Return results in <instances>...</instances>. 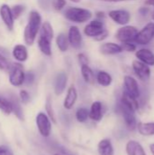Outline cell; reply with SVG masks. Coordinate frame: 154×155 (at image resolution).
I'll return each mask as SVG.
<instances>
[{"label": "cell", "mask_w": 154, "mask_h": 155, "mask_svg": "<svg viewBox=\"0 0 154 155\" xmlns=\"http://www.w3.org/2000/svg\"><path fill=\"white\" fill-rule=\"evenodd\" d=\"M138 11H139V14L142 15H143V16H146V15L150 13L149 7H146V6H142V7H140Z\"/></svg>", "instance_id": "42"}, {"label": "cell", "mask_w": 154, "mask_h": 155, "mask_svg": "<svg viewBox=\"0 0 154 155\" xmlns=\"http://www.w3.org/2000/svg\"><path fill=\"white\" fill-rule=\"evenodd\" d=\"M0 155H14L13 152L6 146H0Z\"/></svg>", "instance_id": "40"}, {"label": "cell", "mask_w": 154, "mask_h": 155, "mask_svg": "<svg viewBox=\"0 0 154 155\" xmlns=\"http://www.w3.org/2000/svg\"><path fill=\"white\" fill-rule=\"evenodd\" d=\"M145 4L148 5L154 6V0H146V1H145Z\"/></svg>", "instance_id": "45"}, {"label": "cell", "mask_w": 154, "mask_h": 155, "mask_svg": "<svg viewBox=\"0 0 154 155\" xmlns=\"http://www.w3.org/2000/svg\"><path fill=\"white\" fill-rule=\"evenodd\" d=\"M95 15H96V18L99 19V20H103V19L105 18V14H104V12H102V11L97 12Z\"/></svg>", "instance_id": "43"}, {"label": "cell", "mask_w": 154, "mask_h": 155, "mask_svg": "<svg viewBox=\"0 0 154 155\" xmlns=\"http://www.w3.org/2000/svg\"><path fill=\"white\" fill-rule=\"evenodd\" d=\"M126 153L128 155H146L143 147L136 141H129L127 143Z\"/></svg>", "instance_id": "22"}, {"label": "cell", "mask_w": 154, "mask_h": 155, "mask_svg": "<svg viewBox=\"0 0 154 155\" xmlns=\"http://www.w3.org/2000/svg\"><path fill=\"white\" fill-rule=\"evenodd\" d=\"M37 45L43 54H44L45 56L52 55V42L51 41L39 36L37 40Z\"/></svg>", "instance_id": "25"}, {"label": "cell", "mask_w": 154, "mask_h": 155, "mask_svg": "<svg viewBox=\"0 0 154 155\" xmlns=\"http://www.w3.org/2000/svg\"><path fill=\"white\" fill-rule=\"evenodd\" d=\"M105 30H106V28H105L103 21L96 18L94 20L90 21V23H88L84 26V33L88 37L95 38L98 35H100L102 33H103Z\"/></svg>", "instance_id": "6"}, {"label": "cell", "mask_w": 154, "mask_h": 155, "mask_svg": "<svg viewBox=\"0 0 154 155\" xmlns=\"http://www.w3.org/2000/svg\"><path fill=\"white\" fill-rule=\"evenodd\" d=\"M34 82V74L33 72H27V73H25L24 84L31 85Z\"/></svg>", "instance_id": "38"}, {"label": "cell", "mask_w": 154, "mask_h": 155, "mask_svg": "<svg viewBox=\"0 0 154 155\" xmlns=\"http://www.w3.org/2000/svg\"><path fill=\"white\" fill-rule=\"evenodd\" d=\"M98 153L100 155H113L114 150L109 139H103L98 143Z\"/></svg>", "instance_id": "23"}, {"label": "cell", "mask_w": 154, "mask_h": 155, "mask_svg": "<svg viewBox=\"0 0 154 155\" xmlns=\"http://www.w3.org/2000/svg\"><path fill=\"white\" fill-rule=\"evenodd\" d=\"M54 155H63V154H61V153H56V154H54Z\"/></svg>", "instance_id": "49"}, {"label": "cell", "mask_w": 154, "mask_h": 155, "mask_svg": "<svg viewBox=\"0 0 154 155\" xmlns=\"http://www.w3.org/2000/svg\"><path fill=\"white\" fill-rule=\"evenodd\" d=\"M123 84H124V92L127 93L129 95L133 96V98H139L141 95L140 87L135 80L131 75H125L123 78Z\"/></svg>", "instance_id": "10"}, {"label": "cell", "mask_w": 154, "mask_h": 155, "mask_svg": "<svg viewBox=\"0 0 154 155\" xmlns=\"http://www.w3.org/2000/svg\"><path fill=\"white\" fill-rule=\"evenodd\" d=\"M100 1L108 2V3H118V2H123V1H126V0H100Z\"/></svg>", "instance_id": "44"}, {"label": "cell", "mask_w": 154, "mask_h": 155, "mask_svg": "<svg viewBox=\"0 0 154 155\" xmlns=\"http://www.w3.org/2000/svg\"><path fill=\"white\" fill-rule=\"evenodd\" d=\"M45 111L47 113V116L49 117V119L54 124H55L56 123V118H55V115H54V113L53 104H52V100H51V97L50 96L47 97L46 102H45Z\"/></svg>", "instance_id": "31"}, {"label": "cell", "mask_w": 154, "mask_h": 155, "mask_svg": "<svg viewBox=\"0 0 154 155\" xmlns=\"http://www.w3.org/2000/svg\"><path fill=\"white\" fill-rule=\"evenodd\" d=\"M75 117H76V120L79 123H85L89 118V111H88V109H86L84 107L79 108L76 111Z\"/></svg>", "instance_id": "30"}, {"label": "cell", "mask_w": 154, "mask_h": 155, "mask_svg": "<svg viewBox=\"0 0 154 155\" xmlns=\"http://www.w3.org/2000/svg\"><path fill=\"white\" fill-rule=\"evenodd\" d=\"M123 51H127V52H134L136 50V45L133 42H124L122 43L121 45Z\"/></svg>", "instance_id": "35"}, {"label": "cell", "mask_w": 154, "mask_h": 155, "mask_svg": "<svg viewBox=\"0 0 154 155\" xmlns=\"http://www.w3.org/2000/svg\"><path fill=\"white\" fill-rule=\"evenodd\" d=\"M81 74L85 83L87 84H93L95 80L94 73L89 64H83L81 65Z\"/></svg>", "instance_id": "28"}, {"label": "cell", "mask_w": 154, "mask_h": 155, "mask_svg": "<svg viewBox=\"0 0 154 155\" xmlns=\"http://www.w3.org/2000/svg\"><path fill=\"white\" fill-rule=\"evenodd\" d=\"M39 36L43 37L44 39H47L51 42L53 41L54 33V29H53V26L50 22L44 21L42 23L41 28L39 30Z\"/></svg>", "instance_id": "21"}, {"label": "cell", "mask_w": 154, "mask_h": 155, "mask_svg": "<svg viewBox=\"0 0 154 155\" xmlns=\"http://www.w3.org/2000/svg\"><path fill=\"white\" fill-rule=\"evenodd\" d=\"M126 1H127V0H126Z\"/></svg>", "instance_id": "50"}, {"label": "cell", "mask_w": 154, "mask_h": 155, "mask_svg": "<svg viewBox=\"0 0 154 155\" xmlns=\"http://www.w3.org/2000/svg\"><path fill=\"white\" fill-rule=\"evenodd\" d=\"M78 98V94H77V90L74 85H71L66 93L65 98L64 100V107L66 110H71L74 105L75 104L76 101Z\"/></svg>", "instance_id": "18"}, {"label": "cell", "mask_w": 154, "mask_h": 155, "mask_svg": "<svg viewBox=\"0 0 154 155\" xmlns=\"http://www.w3.org/2000/svg\"><path fill=\"white\" fill-rule=\"evenodd\" d=\"M132 67L135 74L143 82H146L151 77V69L149 65L142 63L139 60H134L132 64Z\"/></svg>", "instance_id": "12"}, {"label": "cell", "mask_w": 154, "mask_h": 155, "mask_svg": "<svg viewBox=\"0 0 154 155\" xmlns=\"http://www.w3.org/2000/svg\"><path fill=\"white\" fill-rule=\"evenodd\" d=\"M135 55L138 58V60L141 61L142 63L150 66H154V54L150 49L148 48L140 49L135 53Z\"/></svg>", "instance_id": "17"}, {"label": "cell", "mask_w": 154, "mask_h": 155, "mask_svg": "<svg viewBox=\"0 0 154 155\" xmlns=\"http://www.w3.org/2000/svg\"><path fill=\"white\" fill-rule=\"evenodd\" d=\"M35 124H36V126L40 134L43 137L47 138L50 136L51 132H52V123L46 114L40 112L36 115Z\"/></svg>", "instance_id": "5"}, {"label": "cell", "mask_w": 154, "mask_h": 155, "mask_svg": "<svg viewBox=\"0 0 154 155\" xmlns=\"http://www.w3.org/2000/svg\"><path fill=\"white\" fill-rule=\"evenodd\" d=\"M0 110L5 114H8V115L12 113V108L9 100L5 99L3 96H0Z\"/></svg>", "instance_id": "32"}, {"label": "cell", "mask_w": 154, "mask_h": 155, "mask_svg": "<svg viewBox=\"0 0 154 155\" xmlns=\"http://www.w3.org/2000/svg\"><path fill=\"white\" fill-rule=\"evenodd\" d=\"M19 98H20L21 103L25 104L30 101V94L26 90H21L19 92Z\"/></svg>", "instance_id": "37"}, {"label": "cell", "mask_w": 154, "mask_h": 155, "mask_svg": "<svg viewBox=\"0 0 154 155\" xmlns=\"http://www.w3.org/2000/svg\"><path fill=\"white\" fill-rule=\"evenodd\" d=\"M77 58H78V62H79L80 65H83V64H89V59H88V57L85 55V54H84V53H79L78 55H77Z\"/></svg>", "instance_id": "39"}, {"label": "cell", "mask_w": 154, "mask_h": 155, "mask_svg": "<svg viewBox=\"0 0 154 155\" xmlns=\"http://www.w3.org/2000/svg\"><path fill=\"white\" fill-rule=\"evenodd\" d=\"M71 2H73V3H79V2H81V0H70Z\"/></svg>", "instance_id": "47"}, {"label": "cell", "mask_w": 154, "mask_h": 155, "mask_svg": "<svg viewBox=\"0 0 154 155\" xmlns=\"http://www.w3.org/2000/svg\"><path fill=\"white\" fill-rule=\"evenodd\" d=\"M12 55L17 63H24L28 59V50L25 45L18 44L13 47Z\"/></svg>", "instance_id": "15"}, {"label": "cell", "mask_w": 154, "mask_h": 155, "mask_svg": "<svg viewBox=\"0 0 154 155\" xmlns=\"http://www.w3.org/2000/svg\"><path fill=\"white\" fill-rule=\"evenodd\" d=\"M55 44H56V46L59 49V51H61L63 53L68 51L70 45H69L67 35H65L64 33L59 34L55 38Z\"/></svg>", "instance_id": "27"}, {"label": "cell", "mask_w": 154, "mask_h": 155, "mask_svg": "<svg viewBox=\"0 0 154 155\" xmlns=\"http://www.w3.org/2000/svg\"><path fill=\"white\" fill-rule=\"evenodd\" d=\"M154 38V23H148L141 31H138L136 36L133 39V43L141 45H146L150 44Z\"/></svg>", "instance_id": "4"}, {"label": "cell", "mask_w": 154, "mask_h": 155, "mask_svg": "<svg viewBox=\"0 0 154 155\" xmlns=\"http://www.w3.org/2000/svg\"><path fill=\"white\" fill-rule=\"evenodd\" d=\"M108 35H109V33H108V31H107V29L103 32V33H102L100 35H98L97 37H95V38H93L95 41H97V42H102V41H103V40H105L107 37H108Z\"/></svg>", "instance_id": "41"}, {"label": "cell", "mask_w": 154, "mask_h": 155, "mask_svg": "<svg viewBox=\"0 0 154 155\" xmlns=\"http://www.w3.org/2000/svg\"><path fill=\"white\" fill-rule=\"evenodd\" d=\"M42 16L39 12L33 10L28 16L27 24L24 30V40L27 45H33L37 38L42 25Z\"/></svg>", "instance_id": "1"}, {"label": "cell", "mask_w": 154, "mask_h": 155, "mask_svg": "<svg viewBox=\"0 0 154 155\" xmlns=\"http://www.w3.org/2000/svg\"><path fill=\"white\" fill-rule=\"evenodd\" d=\"M118 110L122 114L128 130L134 131L137 128V123H136V117H135L134 112L125 107L121 102L118 104Z\"/></svg>", "instance_id": "8"}, {"label": "cell", "mask_w": 154, "mask_h": 155, "mask_svg": "<svg viewBox=\"0 0 154 155\" xmlns=\"http://www.w3.org/2000/svg\"><path fill=\"white\" fill-rule=\"evenodd\" d=\"M64 17L73 23L83 24L90 21L93 18V12L87 8L78 7V6H70L68 7L64 13Z\"/></svg>", "instance_id": "2"}, {"label": "cell", "mask_w": 154, "mask_h": 155, "mask_svg": "<svg viewBox=\"0 0 154 155\" xmlns=\"http://www.w3.org/2000/svg\"><path fill=\"white\" fill-rule=\"evenodd\" d=\"M67 81H68V77L64 72H60L57 74L54 80V93L56 95H60L65 91Z\"/></svg>", "instance_id": "16"}, {"label": "cell", "mask_w": 154, "mask_h": 155, "mask_svg": "<svg viewBox=\"0 0 154 155\" xmlns=\"http://www.w3.org/2000/svg\"><path fill=\"white\" fill-rule=\"evenodd\" d=\"M8 73V80L11 85L15 87H19L24 84L25 73L21 63H15L10 65Z\"/></svg>", "instance_id": "3"}, {"label": "cell", "mask_w": 154, "mask_h": 155, "mask_svg": "<svg viewBox=\"0 0 154 155\" xmlns=\"http://www.w3.org/2000/svg\"><path fill=\"white\" fill-rule=\"evenodd\" d=\"M137 128L142 135L144 136L154 135V123H140L137 125Z\"/></svg>", "instance_id": "29"}, {"label": "cell", "mask_w": 154, "mask_h": 155, "mask_svg": "<svg viewBox=\"0 0 154 155\" xmlns=\"http://www.w3.org/2000/svg\"><path fill=\"white\" fill-rule=\"evenodd\" d=\"M138 33V29L133 25H123L119 28L115 34V37L121 43L124 42H133L134 37Z\"/></svg>", "instance_id": "7"}, {"label": "cell", "mask_w": 154, "mask_h": 155, "mask_svg": "<svg viewBox=\"0 0 154 155\" xmlns=\"http://www.w3.org/2000/svg\"><path fill=\"white\" fill-rule=\"evenodd\" d=\"M96 81H97V83L101 86L107 87V86H110L112 84V83H113V77L106 71L101 70L96 74Z\"/></svg>", "instance_id": "26"}, {"label": "cell", "mask_w": 154, "mask_h": 155, "mask_svg": "<svg viewBox=\"0 0 154 155\" xmlns=\"http://www.w3.org/2000/svg\"><path fill=\"white\" fill-rule=\"evenodd\" d=\"M99 51L101 54H103L104 55H114V54H118L122 53L123 48H122L121 45L112 43V42H107V43H103L100 45Z\"/></svg>", "instance_id": "14"}, {"label": "cell", "mask_w": 154, "mask_h": 155, "mask_svg": "<svg viewBox=\"0 0 154 155\" xmlns=\"http://www.w3.org/2000/svg\"><path fill=\"white\" fill-rule=\"evenodd\" d=\"M121 103L125 107H127L128 109L132 110L134 113L139 109V103L137 102V99L136 98H133L131 95H129L124 91H123V95H122V98H121Z\"/></svg>", "instance_id": "20"}, {"label": "cell", "mask_w": 154, "mask_h": 155, "mask_svg": "<svg viewBox=\"0 0 154 155\" xmlns=\"http://www.w3.org/2000/svg\"><path fill=\"white\" fill-rule=\"evenodd\" d=\"M10 67L9 62L7 61V59L5 58V56H4L2 54H0V70L1 71H8Z\"/></svg>", "instance_id": "36"}, {"label": "cell", "mask_w": 154, "mask_h": 155, "mask_svg": "<svg viewBox=\"0 0 154 155\" xmlns=\"http://www.w3.org/2000/svg\"><path fill=\"white\" fill-rule=\"evenodd\" d=\"M51 5L55 11H62L66 5V0H51Z\"/></svg>", "instance_id": "34"}, {"label": "cell", "mask_w": 154, "mask_h": 155, "mask_svg": "<svg viewBox=\"0 0 154 155\" xmlns=\"http://www.w3.org/2000/svg\"><path fill=\"white\" fill-rule=\"evenodd\" d=\"M152 20L154 21V11H153V13H152Z\"/></svg>", "instance_id": "48"}, {"label": "cell", "mask_w": 154, "mask_h": 155, "mask_svg": "<svg viewBox=\"0 0 154 155\" xmlns=\"http://www.w3.org/2000/svg\"><path fill=\"white\" fill-rule=\"evenodd\" d=\"M25 7L23 5H15L14 6L11 7L12 15H13L15 20L18 19L22 15V14L25 12Z\"/></svg>", "instance_id": "33"}, {"label": "cell", "mask_w": 154, "mask_h": 155, "mask_svg": "<svg viewBox=\"0 0 154 155\" xmlns=\"http://www.w3.org/2000/svg\"><path fill=\"white\" fill-rule=\"evenodd\" d=\"M69 45L74 49H80L83 45V35L78 26L72 25L70 26L67 34Z\"/></svg>", "instance_id": "9"}, {"label": "cell", "mask_w": 154, "mask_h": 155, "mask_svg": "<svg viewBox=\"0 0 154 155\" xmlns=\"http://www.w3.org/2000/svg\"><path fill=\"white\" fill-rule=\"evenodd\" d=\"M150 149H151L152 153L154 155V143H152V144H151V145H150Z\"/></svg>", "instance_id": "46"}, {"label": "cell", "mask_w": 154, "mask_h": 155, "mask_svg": "<svg viewBox=\"0 0 154 155\" xmlns=\"http://www.w3.org/2000/svg\"><path fill=\"white\" fill-rule=\"evenodd\" d=\"M0 17L5 27L9 31H12L15 27V18L12 15L11 7L7 4H2L0 5Z\"/></svg>", "instance_id": "13"}, {"label": "cell", "mask_w": 154, "mask_h": 155, "mask_svg": "<svg viewBox=\"0 0 154 155\" xmlns=\"http://www.w3.org/2000/svg\"><path fill=\"white\" fill-rule=\"evenodd\" d=\"M10 104H11V108H12V113H14V114L20 120V121H24L25 117H24V113H23V109L21 107L20 102L18 101V99L15 96H11L9 99Z\"/></svg>", "instance_id": "24"}, {"label": "cell", "mask_w": 154, "mask_h": 155, "mask_svg": "<svg viewBox=\"0 0 154 155\" xmlns=\"http://www.w3.org/2000/svg\"><path fill=\"white\" fill-rule=\"evenodd\" d=\"M89 118L94 122H99L103 118V104L101 102H93L89 111Z\"/></svg>", "instance_id": "19"}, {"label": "cell", "mask_w": 154, "mask_h": 155, "mask_svg": "<svg viewBox=\"0 0 154 155\" xmlns=\"http://www.w3.org/2000/svg\"><path fill=\"white\" fill-rule=\"evenodd\" d=\"M108 15L114 23L120 25H126L131 20V14L124 9L111 10Z\"/></svg>", "instance_id": "11"}]
</instances>
